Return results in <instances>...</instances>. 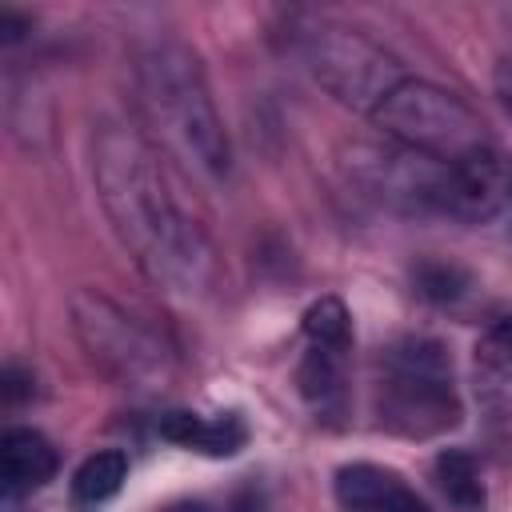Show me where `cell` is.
<instances>
[{"mask_svg":"<svg viewBox=\"0 0 512 512\" xmlns=\"http://www.w3.org/2000/svg\"><path fill=\"white\" fill-rule=\"evenodd\" d=\"M332 488H336L340 508H348V512H384V504L404 488V480L392 468L356 460V464H344L336 472Z\"/></svg>","mask_w":512,"mask_h":512,"instance_id":"10","label":"cell"},{"mask_svg":"<svg viewBox=\"0 0 512 512\" xmlns=\"http://www.w3.org/2000/svg\"><path fill=\"white\" fill-rule=\"evenodd\" d=\"M136 76L144 116L152 120V128H160V140L184 164L208 176H228L232 148L212 104L208 80L200 72V60L184 44H156L140 56Z\"/></svg>","mask_w":512,"mask_h":512,"instance_id":"2","label":"cell"},{"mask_svg":"<svg viewBox=\"0 0 512 512\" xmlns=\"http://www.w3.org/2000/svg\"><path fill=\"white\" fill-rule=\"evenodd\" d=\"M296 56L304 60V68L320 88H328L336 100L364 112H376L384 96L400 80H408L384 48H376L352 28L324 24V20L296 32Z\"/></svg>","mask_w":512,"mask_h":512,"instance_id":"6","label":"cell"},{"mask_svg":"<svg viewBox=\"0 0 512 512\" xmlns=\"http://www.w3.org/2000/svg\"><path fill=\"white\" fill-rule=\"evenodd\" d=\"M436 480H440V492L448 496V504H456L460 512L484 508V480H480V468L468 452H460V448L440 452L436 456Z\"/></svg>","mask_w":512,"mask_h":512,"instance_id":"13","label":"cell"},{"mask_svg":"<svg viewBox=\"0 0 512 512\" xmlns=\"http://www.w3.org/2000/svg\"><path fill=\"white\" fill-rule=\"evenodd\" d=\"M296 384H300V396L320 416H336L344 408V352L308 344V352L296 368Z\"/></svg>","mask_w":512,"mask_h":512,"instance_id":"11","label":"cell"},{"mask_svg":"<svg viewBox=\"0 0 512 512\" xmlns=\"http://www.w3.org/2000/svg\"><path fill=\"white\" fill-rule=\"evenodd\" d=\"M68 308H72V328L84 352L112 380H120L124 388H140V392H156L172 380L176 352L140 316L124 312L116 300H108L96 288H80Z\"/></svg>","mask_w":512,"mask_h":512,"instance_id":"5","label":"cell"},{"mask_svg":"<svg viewBox=\"0 0 512 512\" xmlns=\"http://www.w3.org/2000/svg\"><path fill=\"white\" fill-rule=\"evenodd\" d=\"M304 336L316 348H332V352H344L348 356V348H352V320H348L344 300L320 296L316 304H308V312H304Z\"/></svg>","mask_w":512,"mask_h":512,"instance_id":"14","label":"cell"},{"mask_svg":"<svg viewBox=\"0 0 512 512\" xmlns=\"http://www.w3.org/2000/svg\"><path fill=\"white\" fill-rule=\"evenodd\" d=\"M124 480H128V456L116 452V448H108V452L88 456V460L76 468V476H72V496H76L80 504H104V500H112V496L124 488Z\"/></svg>","mask_w":512,"mask_h":512,"instance_id":"12","label":"cell"},{"mask_svg":"<svg viewBox=\"0 0 512 512\" xmlns=\"http://www.w3.org/2000/svg\"><path fill=\"white\" fill-rule=\"evenodd\" d=\"M164 512H212L204 500H176V504H168Z\"/></svg>","mask_w":512,"mask_h":512,"instance_id":"20","label":"cell"},{"mask_svg":"<svg viewBox=\"0 0 512 512\" xmlns=\"http://www.w3.org/2000/svg\"><path fill=\"white\" fill-rule=\"evenodd\" d=\"M372 120L404 148L420 152V156H432L440 164H468L484 152H492L496 144L488 140L484 124L476 120V112L452 96L448 88L440 84H428V80H400L384 104L372 112Z\"/></svg>","mask_w":512,"mask_h":512,"instance_id":"4","label":"cell"},{"mask_svg":"<svg viewBox=\"0 0 512 512\" xmlns=\"http://www.w3.org/2000/svg\"><path fill=\"white\" fill-rule=\"evenodd\" d=\"M56 476V448L36 428H8L0 436V480L8 496L36 492Z\"/></svg>","mask_w":512,"mask_h":512,"instance_id":"9","label":"cell"},{"mask_svg":"<svg viewBox=\"0 0 512 512\" xmlns=\"http://www.w3.org/2000/svg\"><path fill=\"white\" fill-rule=\"evenodd\" d=\"M472 388L492 420H512V320L492 324L476 340Z\"/></svg>","mask_w":512,"mask_h":512,"instance_id":"7","label":"cell"},{"mask_svg":"<svg viewBox=\"0 0 512 512\" xmlns=\"http://www.w3.org/2000/svg\"><path fill=\"white\" fill-rule=\"evenodd\" d=\"M496 100H500V108H504L508 120H512V56L496 64Z\"/></svg>","mask_w":512,"mask_h":512,"instance_id":"16","label":"cell"},{"mask_svg":"<svg viewBox=\"0 0 512 512\" xmlns=\"http://www.w3.org/2000/svg\"><path fill=\"white\" fill-rule=\"evenodd\" d=\"M380 368H384L376 380L380 428L408 440H428L460 424L452 356L444 352L440 340L408 336L384 352Z\"/></svg>","mask_w":512,"mask_h":512,"instance_id":"3","label":"cell"},{"mask_svg":"<svg viewBox=\"0 0 512 512\" xmlns=\"http://www.w3.org/2000/svg\"><path fill=\"white\" fill-rule=\"evenodd\" d=\"M24 384H32V376H24L20 368H4V400H8V404H16L24 392H32V388H24Z\"/></svg>","mask_w":512,"mask_h":512,"instance_id":"18","label":"cell"},{"mask_svg":"<svg viewBox=\"0 0 512 512\" xmlns=\"http://www.w3.org/2000/svg\"><path fill=\"white\" fill-rule=\"evenodd\" d=\"M384 512H432V508L424 504V496H416V492L404 484V488L384 504Z\"/></svg>","mask_w":512,"mask_h":512,"instance_id":"17","label":"cell"},{"mask_svg":"<svg viewBox=\"0 0 512 512\" xmlns=\"http://www.w3.org/2000/svg\"><path fill=\"white\" fill-rule=\"evenodd\" d=\"M0 32H4V40L12 44V40H20V36H24V20H20V16H12V12H0Z\"/></svg>","mask_w":512,"mask_h":512,"instance_id":"19","label":"cell"},{"mask_svg":"<svg viewBox=\"0 0 512 512\" xmlns=\"http://www.w3.org/2000/svg\"><path fill=\"white\" fill-rule=\"evenodd\" d=\"M160 436L200 456H236L248 440V424L240 420V412H216V416L168 412L160 420Z\"/></svg>","mask_w":512,"mask_h":512,"instance_id":"8","label":"cell"},{"mask_svg":"<svg viewBox=\"0 0 512 512\" xmlns=\"http://www.w3.org/2000/svg\"><path fill=\"white\" fill-rule=\"evenodd\" d=\"M92 172L100 204L140 272L176 300L212 296L220 284L216 248L176 200L156 152L136 132L104 124L92 140Z\"/></svg>","mask_w":512,"mask_h":512,"instance_id":"1","label":"cell"},{"mask_svg":"<svg viewBox=\"0 0 512 512\" xmlns=\"http://www.w3.org/2000/svg\"><path fill=\"white\" fill-rule=\"evenodd\" d=\"M416 284H420V292H424L428 300L448 304V300H456V296L468 288V276H464L456 264H424V268L416 272Z\"/></svg>","mask_w":512,"mask_h":512,"instance_id":"15","label":"cell"}]
</instances>
